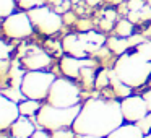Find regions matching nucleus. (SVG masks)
<instances>
[{
	"label": "nucleus",
	"mask_w": 151,
	"mask_h": 138,
	"mask_svg": "<svg viewBox=\"0 0 151 138\" xmlns=\"http://www.w3.org/2000/svg\"><path fill=\"white\" fill-rule=\"evenodd\" d=\"M135 52H138L141 57H143L145 60H148V62H151V41L146 39L143 41L141 44H138L137 47H133Z\"/></svg>",
	"instance_id": "4be33fe9"
},
{
	"label": "nucleus",
	"mask_w": 151,
	"mask_h": 138,
	"mask_svg": "<svg viewBox=\"0 0 151 138\" xmlns=\"http://www.w3.org/2000/svg\"><path fill=\"white\" fill-rule=\"evenodd\" d=\"M21 115L20 106L17 101L10 99L8 96L0 94V130L7 132L13 125V122Z\"/></svg>",
	"instance_id": "9b49d317"
},
{
	"label": "nucleus",
	"mask_w": 151,
	"mask_h": 138,
	"mask_svg": "<svg viewBox=\"0 0 151 138\" xmlns=\"http://www.w3.org/2000/svg\"><path fill=\"white\" fill-rule=\"evenodd\" d=\"M0 67H2L0 72H2V75L5 76L8 73V67H12V63H10V60H0Z\"/></svg>",
	"instance_id": "7c9ffc66"
},
{
	"label": "nucleus",
	"mask_w": 151,
	"mask_h": 138,
	"mask_svg": "<svg viewBox=\"0 0 151 138\" xmlns=\"http://www.w3.org/2000/svg\"><path fill=\"white\" fill-rule=\"evenodd\" d=\"M0 138H10V137H5V135H2V137H0Z\"/></svg>",
	"instance_id": "4c0bfd02"
},
{
	"label": "nucleus",
	"mask_w": 151,
	"mask_h": 138,
	"mask_svg": "<svg viewBox=\"0 0 151 138\" xmlns=\"http://www.w3.org/2000/svg\"><path fill=\"white\" fill-rule=\"evenodd\" d=\"M143 41H146V37L141 36V34H133V36L128 37V42H130V47H137L138 44H141Z\"/></svg>",
	"instance_id": "c85d7f7f"
},
{
	"label": "nucleus",
	"mask_w": 151,
	"mask_h": 138,
	"mask_svg": "<svg viewBox=\"0 0 151 138\" xmlns=\"http://www.w3.org/2000/svg\"><path fill=\"white\" fill-rule=\"evenodd\" d=\"M148 5H150V7H151V0H148Z\"/></svg>",
	"instance_id": "58836bf2"
},
{
	"label": "nucleus",
	"mask_w": 151,
	"mask_h": 138,
	"mask_svg": "<svg viewBox=\"0 0 151 138\" xmlns=\"http://www.w3.org/2000/svg\"><path fill=\"white\" fill-rule=\"evenodd\" d=\"M62 49L65 50V54H70V55H75V57H88L89 55L85 47V42L81 41L78 33L67 34L62 41Z\"/></svg>",
	"instance_id": "ddd939ff"
},
{
	"label": "nucleus",
	"mask_w": 151,
	"mask_h": 138,
	"mask_svg": "<svg viewBox=\"0 0 151 138\" xmlns=\"http://www.w3.org/2000/svg\"><path fill=\"white\" fill-rule=\"evenodd\" d=\"M104 18H107V20H111V21L115 23V20H117V12L115 10H106L104 12Z\"/></svg>",
	"instance_id": "2f4dec72"
},
{
	"label": "nucleus",
	"mask_w": 151,
	"mask_h": 138,
	"mask_svg": "<svg viewBox=\"0 0 151 138\" xmlns=\"http://www.w3.org/2000/svg\"><path fill=\"white\" fill-rule=\"evenodd\" d=\"M96 76H98V70H96V67H83L81 75H80V81L83 83V86H85L86 89L94 88Z\"/></svg>",
	"instance_id": "6ab92c4d"
},
{
	"label": "nucleus",
	"mask_w": 151,
	"mask_h": 138,
	"mask_svg": "<svg viewBox=\"0 0 151 138\" xmlns=\"http://www.w3.org/2000/svg\"><path fill=\"white\" fill-rule=\"evenodd\" d=\"M109 75H111V88H112V91H114L115 98L124 99V98H127V96L133 94V93H132V91H133V88L128 86L125 81H122V80L119 78V75L115 73L114 68L109 70Z\"/></svg>",
	"instance_id": "2eb2a0df"
},
{
	"label": "nucleus",
	"mask_w": 151,
	"mask_h": 138,
	"mask_svg": "<svg viewBox=\"0 0 151 138\" xmlns=\"http://www.w3.org/2000/svg\"><path fill=\"white\" fill-rule=\"evenodd\" d=\"M143 138H151V133H148V135H145Z\"/></svg>",
	"instance_id": "c9c22d12"
},
{
	"label": "nucleus",
	"mask_w": 151,
	"mask_h": 138,
	"mask_svg": "<svg viewBox=\"0 0 151 138\" xmlns=\"http://www.w3.org/2000/svg\"><path fill=\"white\" fill-rule=\"evenodd\" d=\"M124 122L120 101L114 98H89L81 104V111L72 127L78 135L107 137Z\"/></svg>",
	"instance_id": "f257e3e1"
},
{
	"label": "nucleus",
	"mask_w": 151,
	"mask_h": 138,
	"mask_svg": "<svg viewBox=\"0 0 151 138\" xmlns=\"http://www.w3.org/2000/svg\"><path fill=\"white\" fill-rule=\"evenodd\" d=\"M86 4L91 5V7H94V5H99V4H101V0H86Z\"/></svg>",
	"instance_id": "f704fd0d"
},
{
	"label": "nucleus",
	"mask_w": 151,
	"mask_h": 138,
	"mask_svg": "<svg viewBox=\"0 0 151 138\" xmlns=\"http://www.w3.org/2000/svg\"><path fill=\"white\" fill-rule=\"evenodd\" d=\"M36 125L33 124L31 117L26 115H20L17 120L13 122V125L10 127V138H29L31 135L36 132Z\"/></svg>",
	"instance_id": "f8f14e48"
},
{
	"label": "nucleus",
	"mask_w": 151,
	"mask_h": 138,
	"mask_svg": "<svg viewBox=\"0 0 151 138\" xmlns=\"http://www.w3.org/2000/svg\"><path fill=\"white\" fill-rule=\"evenodd\" d=\"M15 47L8 46L7 41H2V47H0V59L2 60H10V52H13Z\"/></svg>",
	"instance_id": "a878e982"
},
{
	"label": "nucleus",
	"mask_w": 151,
	"mask_h": 138,
	"mask_svg": "<svg viewBox=\"0 0 151 138\" xmlns=\"http://www.w3.org/2000/svg\"><path fill=\"white\" fill-rule=\"evenodd\" d=\"M52 138H76V132L73 130V127H65V128H59V130L50 132Z\"/></svg>",
	"instance_id": "5701e85b"
},
{
	"label": "nucleus",
	"mask_w": 151,
	"mask_h": 138,
	"mask_svg": "<svg viewBox=\"0 0 151 138\" xmlns=\"http://www.w3.org/2000/svg\"><path fill=\"white\" fill-rule=\"evenodd\" d=\"M114 33L115 36H120V37H130L135 34V23H132L128 18H122L115 23L114 28Z\"/></svg>",
	"instance_id": "a211bd4d"
},
{
	"label": "nucleus",
	"mask_w": 151,
	"mask_h": 138,
	"mask_svg": "<svg viewBox=\"0 0 151 138\" xmlns=\"http://www.w3.org/2000/svg\"><path fill=\"white\" fill-rule=\"evenodd\" d=\"M145 5V0H128V10L132 12H140Z\"/></svg>",
	"instance_id": "bb28decb"
},
{
	"label": "nucleus",
	"mask_w": 151,
	"mask_h": 138,
	"mask_svg": "<svg viewBox=\"0 0 151 138\" xmlns=\"http://www.w3.org/2000/svg\"><path fill=\"white\" fill-rule=\"evenodd\" d=\"M55 78V73L49 70H28L21 81V91L26 98L46 101Z\"/></svg>",
	"instance_id": "39448f33"
},
{
	"label": "nucleus",
	"mask_w": 151,
	"mask_h": 138,
	"mask_svg": "<svg viewBox=\"0 0 151 138\" xmlns=\"http://www.w3.org/2000/svg\"><path fill=\"white\" fill-rule=\"evenodd\" d=\"M120 106H122V114H124L125 122L137 124L141 117H145L150 112L145 98L140 94H130L127 98L120 99Z\"/></svg>",
	"instance_id": "1a4fd4ad"
},
{
	"label": "nucleus",
	"mask_w": 151,
	"mask_h": 138,
	"mask_svg": "<svg viewBox=\"0 0 151 138\" xmlns=\"http://www.w3.org/2000/svg\"><path fill=\"white\" fill-rule=\"evenodd\" d=\"M111 86V75H109V70L107 68H102L98 70V76H96V85L94 88L102 91V89L109 88Z\"/></svg>",
	"instance_id": "aec40b11"
},
{
	"label": "nucleus",
	"mask_w": 151,
	"mask_h": 138,
	"mask_svg": "<svg viewBox=\"0 0 151 138\" xmlns=\"http://www.w3.org/2000/svg\"><path fill=\"white\" fill-rule=\"evenodd\" d=\"M28 13L34 24V29L39 31L44 36H52V34L59 33L63 26V18L60 17V13L55 10H50L46 5L31 8Z\"/></svg>",
	"instance_id": "423d86ee"
},
{
	"label": "nucleus",
	"mask_w": 151,
	"mask_h": 138,
	"mask_svg": "<svg viewBox=\"0 0 151 138\" xmlns=\"http://www.w3.org/2000/svg\"><path fill=\"white\" fill-rule=\"evenodd\" d=\"M29 138H52V133H50L49 130H44V128H41V127H39L33 135H31Z\"/></svg>",
	"instance_id": "cd10ccee"
},
{
	"label": "nucleus",
	"mask_w": 151,
	"mask_h": 138,
	"mask_svg": "<svg viewBox=\"0 0 151 138\" xmlns=\"http://www.w3.org/2000/svg\"><path fill=\"white\" fill-rule=\"evenodd\" d=\"M20 62L26 70H49L52 57L36 46H20Z\"/></svg>",
	"instance_id": "6e6552de"
},
{
	"label": "nucleus",
	"mask_w": 151,
	"mask_h": 138,
	"mask_svg": "<svg viewBox=\"0 0 151 138\" xmlns=\"http://www.w3.org/2000/svg\"><path fill=\"white\" fill-rule=\"evenodd\" d=\"M137 125H138V128H140L145 135L151 133V112H148L145 117H141L140 120L137 122Z\"/></svg>",
	"instance_id": "b1692460"
},
{
	"label": "nucleus",
	"mask_w": 151,
	"mask_h": 138,
	"mask_svg": "<svg viewBox=\"0 0 151 138\" xmlns=\"http://www.w3.org/2000/svg\"><path fill=\"white\" fill-rule=\"evenodd\" d=\"M112 68L115 70L122 81H125L133 89L141 88L151 78V62L145 60L135 50H128L119 55Z\"/></svg>",
	"instance_id": "f03ea898"
},
{
	"label": "nucleus",
	"mask_w": 151,
	"mask_h": 138,
	"mask_svg": "<svg viewBox=\"0 0 151 138\" xmlns=\"http://www.w3.org/2000/svg\"><path fill=\"white\" fill-rule=\"evenodd\" d=\"M143 98H145V101H146V104H148V109H150V112H151V88L143 93Z\"/></svg>",
	"instance_id": "473e14b6"
},
{
	"label": "nucleus",
	"mask_w": 151,
	"mask_h": 138,
	"mask_svg": "<svg viewBox=\"0 0 151 138\" xmlns=\"http://www.w3.org/2000/svg\"><path fill=\"white\" fill-rule=\"evenodd\" d=\"M80 0H72V4H78Z\"/></svg>",
	"instance_id": "e433bc0d"
},
{
	"label": "nucleus",
	"mask_w": 151,
	"mask_h": 138,
	"mask_svg": "<svg viewBox=\"0 0 151 138\" xmlns=\"http://www.w3.org/2000/svg\"><path fill=\"white\" fill-rule=\"evenodd\" d=\"M76 138H106V137H96V135H76Z\"/></svg>",
	"instance_id": "72a5a7b5"
},
{
	"label": "nucleus",
	"mask_w": 151,
	"mask_h": 138,
	"mask_svg": "<svg viewBox=\"0 0 151 138\" xmlns=\"http://www.w3.org/2000/svg\"><path fill=\"white\" fill-rule=\"evenodd\" d=\"M80 111H81V104L72 106V107H57V106L46 102L36 115V125L49 132L72 127Z\"/></svg>",
	"instance_id": "7ed1b4c3"
},
{
	"label": "nucleus",
	"mask_w": 151,
	"mask_h": 138,
	"mask_svg": "<svg viewBox=\"0 0 151 138\" xmlns=\"http://www.w3.org/2000/svg\"><path fill=\"white\" fill-rule=\"evenodd\" d=\"M83 67H98V62L91 57H75V55H63L60 59V70L65 76L72 80H80Z\"/></svg>",
	"instance_id": "9d476101"
},
{
	"label": "nucleus",
	"mask_w": 151,
	"mask_h": 138,
	"mask_svg": "<svg viewBox=\"0 0 151 138\" xmlns=\"http://www.w3.org/2000/svg\"><path fill=\"white\" fill-rule=\"evenodd\" d=\"M46 102L57 107H72L81 104V89L68 76H57L47 94Z\"/></svg>",
	"instance_id": "20e7f679"
},
{
	"label": "nucleus",
	"mask_w": 151,
	"mask_h": 138,
	"mask_svg": "<svg viewBox=\"0 0 151 138\" xmlns=\"http://www.w3.org/2000/svg\"><path fill=\"white\" fill-rule=\"evenodd\" d=\"M18 106H20L21 115H26V117H31V119L36 117L37 112H39L41 107H42L41 101H37V99H31V98H24L23 101L18 102Z\"/></svg>",
	"instance_id": "f3484780"
},
{
	"label": "nucleus",
	"mask_w": 151,
	"mask_h": 138,
	"mask_svg": "<svg viewBox=\"0 0 151 138\" xmlns=\"http://www.w3.org/2000/svg\"><path fill=\"white\" fill-rule=\"evenodd\" d=\"M18 8L17 0H0V17L7 18L10 15H13Z\"/></svg>",
	"instance_id": "412c9836"
},
{
	"label": "nucleus",
	"mask_w": 151,
	"mask_h": 138,
	"mask_svg": "<svg viewBox=\"0 0 151 138\" xmlns=\"http://www.w3.org/2000/svg\"><path fill=\"white\" fill-rule=\"evenodd\" d=\"M76 26H78L80 33H86V31H91V21L89 20H80L78 23H76Z\"/></svg>",
	"instance_id": "c756f323"
},
{
	"label": "nucleus",
	"mask_w": 151,
	"mask_h": 138,
	"mask_svg": "<svg viewBox=\"0 0 151 138\" xmlns=\"http://www.w3.org/2000/svg\"><path fill=\"white\" fill-rule=\"evenodd\" d=\"M143 137H145V133L138 128L137 124H133V122H124L114 132H111L106 138H143Z\"/></svg>",
	"instance_id": "4468645a"
},
{
	"label": "nucleus",
	"mask_w": 151,
	"mask_h": 138,
	"mask_svg": "<svg viewBox=\"0 0 151 138\" xmlns=\"http://www.w3.org/2000/svg\"><path fill=\"white\" fill-rule=\"evenodd\" d=\"M148 83H150V88H151V78H150V81H148Z\"/></svg>",
	"instance_id": "ea45409f"
},
{
	"label": "nucleus",
	"mask_w": 151,
	"mask_h": 138,
	"mask_svg": "<svg viewBox=\"0 0 151 138\" xmlns=\"http://www.w3.org/2000/svg\"><path fill=\"white\" fill-rule=\"evenodd\" d=\"M18 7L24 12H29L31 8L39 7V5H44V0H17Z\"/></svg>",
	"instance_id": "393cba45"
},
{
	"label": "nucleus",
	"mask_w": 151,
	"mask_h": 138,
	"mask_svg": "<svg viewBox=\"0 0 151 138\" xmlns=\"http://www.w3.org/2000/svg\"><path fill=\"white\" fill-rule=\"evenodd\" d=\"M2 33L8 39H28L34 33V24L28 12H15L13 15L4 18L2 21Z\"/></svg>",
	"instance_id": "0eeeda50"
},
{
	"label": "nucleus",
	"mask_w": 151,
	"mask_h": 138,
	"mask_svg": "<svg viewBox=\"0 0 151 138\" xmlns=\"http://www.w3.org/2000/svg\"><path fill=\"white\" fill-rule=\"evenodd\" d=\"M106 46L112 50L114 55H122V54L128 52L130 50V42H128V37H120V36H111L106 41Z\"/></svg>",
	"instance_id": "dca6fc26"
}]
</instances>
